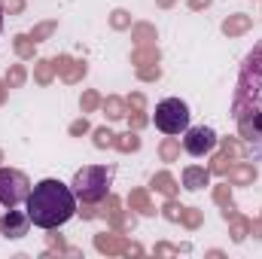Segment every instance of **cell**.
Returning a JSON list of instances; mask_svg holds the SVG:
<instances>
[{
  "mask_svg": "<svg viewBox=\"0 0 262 259\" xmlns=\"http://www.w3.org/2000/svg\"><path fill=\"white\" fill-rule=\"evenodd\" d=\"M25 204H28L31 223L40 226V229H58L76 213L73 189L67 183H61V180H55V177H46L37 186H31Z\"/></svg>",
  "mask_w": 262,
  "mask_h": 259,
  "instance_id": "cell-1",
  "label": "cell"
},
{
  "mask_svg": "<svg viewBox=\"0 0 262 259\" xmlns=\"http://www.w3.org/2000/svg\"><path fill=\"white\" fill-rule=\"evenodd\" d=\"M73 195L82 201V204H95V201H104L110 192V171L101 168V165H89V168H79L73 174V183H70Z\"/></svg>",
  "mask_w": 262,
  "mask_h": 259,
  "instance_id": "cell-2",
  "label": "cell"
},
{
  "mask_svg": "<svg viewBox=\"0 0 262 259\" xmlns=\"http://www.w3.org/2000/svg\"><path fill=\"white\" fill-rule=\"evenodd\" d=\"M152 122H156V128L162 131V134H180V131L189 128V107L180 98H165L156 107Z\"/></svg>",
  "mask_w": 262,
  "mask_h": 259,
  "instance_id": "cell-3",
  "label": "cell"
},
{
  "mask_svg": "<svg viewBox=\"0 0 262 259\" xmlns=\"http://www.w3.org/2000/svg\"><path fill=\"white\" fill-rule=\"evenodd\" d=\"M31 192V180L15 171V168H0V204L3 207H18Z\"/></svg>",
  "mask_w": 262,
  "mask_h": 259,
  "instance_id": "cell-4",
  "label": "cell"
},
{
  "mask_svg": "<svg viewBox=\"0 0 262 259\" xmlns=\"http://www.w3.org/2000/svg\"><path fill=\"white\" fill-rule=\"evenodd\" d=\"M216 146V134L207 125H198V128H186V137H183V149L189 156H207L210 149Z\"/></svg>",
  "mask_w": 262,
  "mask_h": 259,
  "instance_id": "cell-5",
  "label": "cell"
},
{
  "mask_svg": "<svg viewBox=\"0 0 262 259\" xmlns=\"http://www.w3.org/2000/svg\"><path fill=\"white\" fill-rule=\"evenodd\" d=\"M28 229H31V217H28V210L21 213V210H6V217L0 220V232L6 235V238H25L28 235Z\"/></svg>",
  "mask_w": 262,
  "mask_h": 259,
  "instance_id": "cell-6",
  "label": "cell"
},
{
  "mask_svg": "<svg viewBox=\"0 0 262 259\" xmlns=\"http://www.w3.org/2000/svg\"><path fill=\"white\" fill-rule=\"evenodd\" d=\"M55 70L61 73L64 82H79V79L85 76V64L76 61V58H70V55H58V58H55Z\"/></svg>",
  "mask_w": 262,
  "mask_h": 259,
  "instance_id": "cell-7",
  "label": "cell"
},
{
  "mask_svg": "<svg viewBox=\"0 0 262 259\" xmlns=\"http://www.w3.org/2000/svg\"><path fill=\"white\" fill-rule=\"evenodd\" d=\"M207 183H210V168H201V165L183 168V186H186V189L198 192V189H204Z\"/></svg>",
  "mask_w": 262,
  "mask_h": 259,
  "instance_id": "cell-8",
  "label": "cell"
},
{
  "mask_svg": "<svg viewBox=\"0 0 262 259\" xmlns=\"http://www.w3.org/2000/svg\"><path fill=\"white\" fill-rule=\"evenodd\" d=\"M250 28H253V18L244 15V12H235V15H229V18L223 21V34H226V37H241V34H247Z\"/></svg>",
  "mask_w": 262,
  "mask_h": 259,
  "instance_id": "cell-9",
  "label": "cell"
},
{
  "mask_svg": "<svg viewBox=\"0 0 262 259\" xmlns=\"http://www.w3.org/2000/svg\"><path fill=\"white\" fill-rule=\"evenodd\" d=\"M95 247H98L101 253H125L128 244H125L119 235H107V232H104V235H95Z\"/></svg>",
  "mask_w": 262,
  "mask_h": 259,
  "instance_id": "cell-10",
  "label": "cell"
},
{
  "mask_svg": "<svg viewBox=\"0 0 262 259\" xmlns=\"http://www.w3.org/2000/svg\"><path fill=\"white\" fill-rule=\"evenodd\" d=\"M152 189L162 192V195H168V198H174V195H177V180H174L168 171H159V174L152 177Z\"/></svg>",
  "mask_w": 262,
  "mask_h": 259,
  "instance_id": "cell-11",
  "label": "cell"
},
{
  "mask_svg": "<svg viewBox=\"0 0 262 259\" xmlns=\"http://www.w3.org/2000/svg\"><path fill=\"white\" fill-rule=\"evenodd\" d=\"M226 177H229L232 183H253V180H256V168L247 165V162H244V165H232Z\"/></svg>",
  "mask_w": 262,
  "mask_h": 259,
  "instance_id": "cell-12",
  "label": "cell"
},
{
  "mask_svg": "<svg viewBox=\"0 0 262 259\" xmlns=\"http://www.w3.org/2000/svg\"><path fill=\"white\" fill-rule=\"evenodd\" d=\"M101 107H104V113H107V119H125V101L122 98H116V95H110V98H104L101 101Z\"/></svg>",
  "mask_w": 262,
  "mask_h": 259,
  "instance_id": "cell-13",
  "label": "cell"
},
{
  "mask_svg": "<svg viewBox=\"0 0 262 259\" xmlns=\"http://www.w3.org/2000/svg\"><path fill=\"white\" fill-rule=\"evenodd\" d=\"M131 64H134V67L159 64V49H156V46H140V49L131 55Z\"/></svg>",
  "mask_w": 262,
  "mask_h": 259,
  "instance_id": "cell-14",
  "label": "cell"
},
{
  "mask_svg": "<svg viewBox=\"0 0 262 259\" xmlns=\"http://www.w3.org/2000/svg\"><path fill=\"white\" fill-rule=\"evenodd\" d=\"M34 46H37V43L31 40V34H15V40H12L15 55H18V58H25V61H28V58H34Z\"/></svg>",
  "mask_w": 262,
  "mask_h": 259,
  "instance_id": "cell-15",
  "label": "cell"
},
{
  "mask_svg": "<svg viewBox=\"0 0 262 259\" xmlns=\"http://www.w3.org/2000/svg\"><path fill=\"white\" fill-rule=\"evenodd\" d=\"M113 146H116L119 153H137V149H140V137H137V131H125V134H116Z\"/></svg>",
  "mask_w": 262,
  "mask_h": 259,
  "instance_id": "cell-16",
  "label": "cell"
},
{
  "mask_svg": "<svg viewBox=\"0 0 262 259\" xmlns=\"http://www.w3.org/2000/svg\"><path fill=\"white\" fill-rule=\"evenodd\" d=\"M159 156H162V162H177V159H180V140H177L174 134L165 137L162 146H159Z\"/></svg>",
  "mask_w": 262,
  "mask_h": 259,
  "instance_id": "cell-17",
  "label": "cell"
},
{
  "mask_svg": "<svg viewBox=\"0 0 262 259\" xmlns=\"http://www.w3.org/2000/svg\"><path fill=\"white\" fill-rule=\"evenodd\" d=\"M52 76H55V61L40 58V61L34 64V79H37L40 85H49V82H52Z\"/></svg>",
  "mask_w": 262,
  "mask_h": 259,
  "instance_id": "cell-18",
  "label": "cell"
},
{
  "mask_svg": "<svg viewBox=\"0 0 262 259\" xmlns=\"http://www.w3.org/2000/svg\"><path fill=\"white\" fill-rule=\"evenodd\" d=\"M128 204H131V210H140V213H156V207L149 204V198H146V192H143V189H134V192L128 195Z\"/></svg>",
  "mask_w": 262,
  "mask_h": 259,
  "instance_id": "cell-19",
  "label": "cell"
},
{
  "mask_svg": "<svg viewBox=\"0 0 262 259\" xmlns=\"http://www.w3.org/2000/svg\"><path fill=\"white\" fill-rule=\"evenodd\" d=\"M131 40H134L137 46H146V43H152V40H156V31H152V25H134V28H131Z\"/></svg>",
  "mask_w": 262,
  "mask_h": 259,
  "instance_id": "cell-20",
  "label": "cell"
},
{
  "mask_svg": "<svg viewBox=\"0 0 262 259\" xmlns=\"http://www.w3.org/2000/svg\"><path fill=\"white\" fill-rule=\"evenodd\" d=\"M229 220H232V238H235V241H244V238L250 235V226H253V223H250V220H241V217H235V213H232Z\"/></svg>",
  "mask_w": 262,
  "mask_h": 259,
  "instance_id": "cell-21",
  "label": "cell"
},
{
  "mask_svg": "<svg viewBox=\"0 0 262 259\" xmlns=\"http://www.w3.org/2000/svg\"><path fill=\"white\" fill-rule=\"evenodd\" d=\"M25 79H28V73H25L21 64H12L9 70H6V85H9V89H18Z\"/></svg>",
  "mask_w": 262,
  "mask_h": 259,
  "instance_id": "cell-22",
  "label": "cell"
},
{
  "mask_svg": "<svg viewBox=\"0 0 262 259\" xmlns=\"http://www.w3.org/2000/svg\"><path fill=\"white\" fill-rule=\"evenodd\" d=\"M110 28H113V31H125V28H131V15L125 12V9H113V15H110Z\"/></svg>",
  "mask_w": 262,
  "mask_h": 259,
  "instance_id": "cell-23",
  "label": "cell"
},
{
  "mask_svg": "<svg viewBox=\"0 0 262 259\" xmlns=\"http://www.w3.org/2000/svg\"><path fill=\"white\" fill-rule=\"evenodd\" d=\"M113 140H116V134L107 128V125H104V128H95V146H98V149H107V146H113Z\"/></svg>",
  "mask_w": 262,
  "mask_h": 259,
  "instance_id": "cell-24",
  "label": "cell"
},
{
  "mask_svg": "<svg viewBox=\"0 0 262 259\" xmlns=\"http://www.w3.org/2000/svg\"><path fill=\"white\" fill-rule=\"evenodd\" d=\"M55 28H58L55 21H43V25H37V28L31 31V40H34V43H43V40H46V37H49Z\"/></svg>",
  "mask_w": 262,
  "mask_h": 259,
  "instance_id": "cell-25",
  "label": "cell"
},
{
  "mask_svg": "<svg viewBox=\"0 0 262 259\" xmlns=\"http://www.w3.org/2000/svg\"><path fill=\"white\" fill-rule=\"evenodd\" d=\"M180 223H183V226H189V229H198V226H201V210H195V207H183Z\"/></svg>",
  "mask_w": 262,
  "mask_h": 259,
  "instance_id": "cell-26",
  "label": "cell"
},
{
  "mask_svg": "<svg viewBox=\"0 0 262 259\" xmlns=\"http://www.w3.org/2000/svg\"><path fill=\"white\" fill-rule=\"evenodd\" d=\"M79 107H82V113H92L95 107H101V95L98 92H85L82 101H79Z\"/></svg>",
  "mask_w": 262,
  "mask_h": 259,
  "instance_id": "cell-27",
  "label": "cell"
},
{
  "mask_svg": "<svg viewBox=\"0 0 262 259\" xmlns=\"http://www.w3.org/2000/svg\"><path fill=\"white\" fill-rule=\"evenodd\" d=\"M162 213H165V220H171V223H180V217H183V207H180V204L171 198V201L162 207Z\"/></svg>",
  "mask_w": 262,
  "mask_h": 259,
  "instance_id": "cell-28",
  "label": "cell"
},
{
  "mask_svg": "<svg viewBox=\"0 0 262 259\" xmlns=\"http://www.w3.org/2000/svg\"><path fill=\"white\" fill-rule=\"evenodd\" d=\"M229 162H232V159H229L226 153H223V156H216V159L210 162V174H229V168H232Z\"/></svg>",
  "mask_w": 262,
  "mask_h": 259,
  "instance_id": "cell-29",
  "label": "cell"
},
{
  "mask_svg": "<svg viewBox=\"0 0 262 259\" xmlns=\"http://www.w3.org/2000/svg\"><path fill=\"white\" fill-rule=\"evenodd\" d=\"M213 198H216V204H223V207H232V192H229V183L216 186V189H213Z\"/></svg>",
  "mask_w": 262,
  "mask_h": 259,
  "instance_id": "cell-30",
  "label": "cell"
},
{
  "mask_svg": "<svg viewBox=\"0 0 262 259\" xmlns=\"http://www.w3.org/2000/svg\"><path fill=\"white\" fill-rule=\"evenodd\" d=\"M137 76H140L143 82H149V79H159L162 70H159V64H146V67H137Z\"/></svg>",
  "mask_w": 262,
  "mask_h": 259,
  "instance_id": "cell-31",
  "label": "cell"
},
{
  "mask_svg": "<svg viewBox=\"0 0 262 259\" xmlns=\"http://www.w3.org/2000/svg\"><path fill=\"white\" fill-rule=\"evenodd\" d=\"M0 9H3V15L9 12V15H18L21 9H25V0H0Z\"/></svg>",
  "mask_w": 262,
  "mask_h": 259,
  "instance_id": "cell-32",
  "label": "cell"
},
{
  "mask_svg": "<svg viewBox=\"0 0 262 259\" xmlns=\"http://www.w3.org/2000/svg\"><path fill=\"white\" fill-rule=\"evenodd\" d=\"M128 125H131L134 131L146 125V116H143V110H134V113H131V116H128Z\"/></svg>",
  "mask_w": 262,
  "mask_h": 259,
  "instance_id": "cell-33",
  "label": "cell"
},
{
  "mask_svg": "<svg viewBox=\"0 0 262 259\" xmlns=\"http://www.w3.org/2000/svg\"><path fill=\"white\" fill-rule=\"evenodd\" d=\"M85 131H89V122H85V119L70 122V134H73V137H79V134H85Z\"/></svg>",
  "mask_w": 262,
  "mask_h": 259,
  "instance_id": "cell-34",
  "label": "cell"
},
{
  "mask_svg": "<svg viewBox=\"0 0 262 259\" xmlns=\"http://www.w3.org/2000/svg\"><path fill=\"white\" fill-rule=\"evenodd\" d=\"M143 104H146V101H143V95H131V98H128V107H134V110H143Z\"/></svg>",
  "mask_w": 262,
  "mask_h": 259,
  "instance_id": "cell-35",
  "label": "cell"
},
{
  "mask_svg": "<svg viewBox=\"0 0 262 259\" xmlns=\"http://www.w3.org/2000/svg\"><path fill=\"white\" fill-rule=\"evenodd\" d=\"M210 3H213V0H189V9H207V6H210Z\"/></svg>",
  "mask_w": 262,
  "mask_h": 259,
  "instance_id": "cell-36",
  "label": "cell"
},
{
  "mask_svg": "<svg viewBox=\"0 0 262 259\" xmlns=\"http://www.w3.org/2000/svg\"><path fill=\"white\" fill-rule=\"evenodd\" d=\"M156 253H180V247H171V244H159Z\"/></svg>",
  "mask_w": 262,
  "mask_h": 259,
  "instance_id": "cell-37",
  "label": "cell"
},
{
  "mask_svg": "<svg viewBox=\"0 0 262 259\" xmlns=\"http://www.w3.org/2000/svg\"><path fill=\"white\" fill-rule=\"evenodd\" d=\"M6 89H9V85H6V79H0V104L6 101Z\"/></svg>",
  "mask_w": 262,
  "mask_h": 259,
  "instance_id": "cell-38",
  "label": "cell"
},
{
  "mask_svg": "<svg viewBox=\"0 0 262 259\" xmlns=\"http://www.w3.org/2000/svg\"><path fill=\"white\" fill-rule=\"evenodd\" d=\"M156 3H159L162 9H171V6H174V0H156Z\"/></svg>",
  "mask_w": 262,
  "mask_h": 259,
  "instance_id": "cell-39",
  "label": "cell"
},
{
  "mask_svg": "<svg viewBox=\"0 0 262 259\" xmlns=\"http://www.w3.org/2000/svg\"><path fill=\"white\" fill-rule=\"evenodd\" d=\"M0 31H3V9H0Z\"/></svg>",
  "mask_w": 262,
  "mask_h": 259,
  "instance_id": "cell-40",
  "label": "cell"
},
{
  "mask_svg": "<svg viewBox=\"0 0 262 259\" xmlns=\"http://www.w3.org/2000/svg\"><path fill=\"white\" fill-rule=\"evenodd\" d=\"M0 162H3V153H0Z\"/></svg>",
  "mask_w": 262,
  "mask_h": 259,
  "instance_id": "cell-41",
  "label": "cell"
}]
</instances>
